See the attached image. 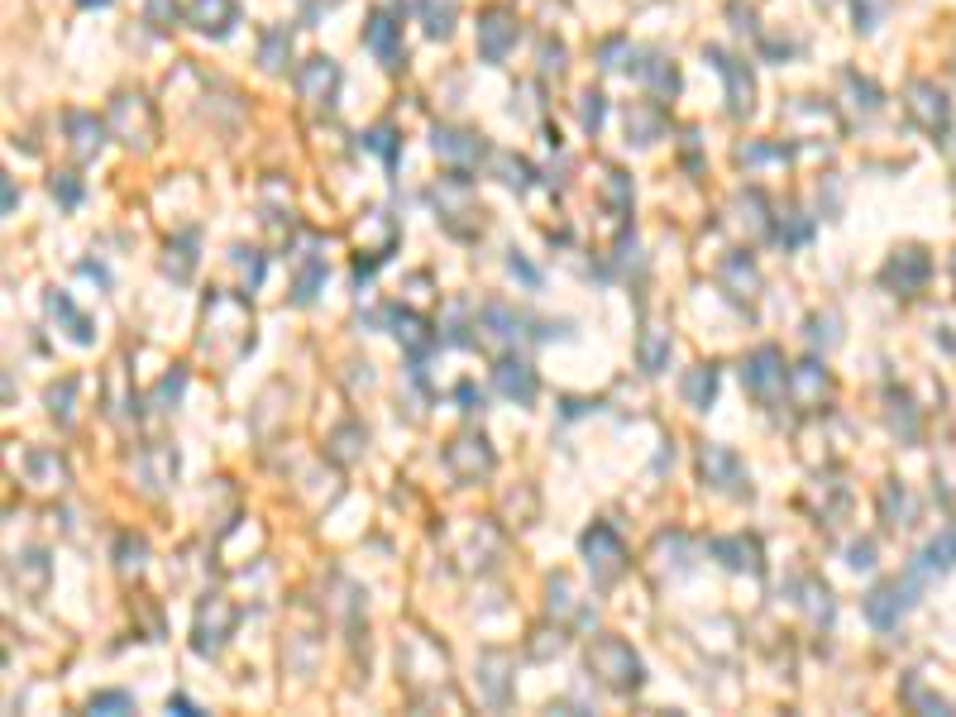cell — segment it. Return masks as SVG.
Wrapping results in <instances>:
<instances>
[{
	"label": "cell",
	"mask_w": 956,
	"mask_h": 717,
	"mask_svg": "<svg viewBox=\"0 0 956 717\" xmlns=\"http://www.w3.org/2000/svg\"><path fill=\"white\" fill-rule=\"evenodd\" d=\"M588 670L598 674L603 684H612V689H636L641 684V660L617 636H603V641L588 646Z\"/></svg>",
	"instance_id": "obj_1"
},
{
	"label": "cell",
	"mask_w": 956,
	"mask_h": 717,
	"mask_svg": "<svg viewBox=\"0 0 956 717\" xmlns=\"http://www.w3.org/2000/svg\"><path fill=\"white\" fill-rule=\"evenodd\" d=\"M741 383H746V392H756L761 402H780L784 388H789V378H784V354L775 345L756 349V354L746 359V369H741Z\"/></svg>",
	"instance_id": "obj_2"
},
{
	"label": "cell",
	"mask_w": 956,
	"mask_h": 717,
	"mask_svg": "<svg viewBox=\"0 0 956 717\" xmlns=\"http://www.w3.org/2000/svg\"><path fill=\"white\" fill-rule=\"evenodd\" d=\"M584 555H588V569H593L598 584H612V579L627 569V550H622V541H617L612 526H593V531H588Z\"/></svg>",
	"instance_id": "obj_3"
},
{
	"label": "cell",
	"mask_w": 956,
	"mask_h": 717,
	"mask_svg": "<svg viewBox=\"0 0 956 717\" xmlns=\"http://www.w3.org/2000/svg\"><path fill=\"white\" fill-rule=\"evenodd\" d=\"M512 44H517V20H512L507 10H488V15L478 20V53H483L488 63H502Z\"/></svg>",
	"instance_id": "obj_4"
},
{
	"label": "cell",
	"mask_w": 956,
	"mask_h": 717,
	"mask_svg": "<svg viewBox=\"0 0 956 717\" xmlns=\"http://www.w3.org/2000/svg\"><path fill=\"white\" fill-rule=\"evenodd\" d=\"M445 464H450L459 478H478V474L493 469V450H488L483 435H459L455 445L445 450Z\"/></svg>",
	"instance_id": "obj_5"
},
{
	"label": "cell",
	"mask_w": 956,
	"mask_h": 717,
	"mask_svg": "<svg viewBox=\"0 0 956 717\" xmlns=\"http://www.w3.org/2000/svg\"><path fill=\"white\" fill-rule=\"evenodd\" d=\"M235 627V608L225 603V598H211L206 608H201V622H196V651H220V641H225V631Z\"/></svg>",
	"instance_id": "obj_6"
},
{
	"label": "cell",
	"mask_w": 956,
	"mask_h": 717,
	"mask_svg": "<svg viewBox=\"0 0 956 717\" xmlns=\"http://www.w3.org/2000/svg\"><path fill=\"white\" fill-rule=\"evenodd\" d=\"M493 383H498L502 397H512V402H536V373H531V364L526 359H502L498 369H493Z\"/></svg>",
	"instance_id": "obj_7"
},
{
	"label": "cell",
	"mask_w": 956,
	"mask_h": 717,
	"mask_svg": "<svg viewBox=\"0 0 956 717\" xmlns=\"http://www.w3.org/2000/svg\"><path fill=\"white\" fill-rule=\"evenodd\" d=\"M297 87H302V96L311 106H330V96L340 87V72H335L330 58H311V63L302 67V77H297Z\"/></svg>",
	"instance_id": "obj_8"
},
{
	"label": "cell",
	"mask_w": 956,
	"mask_h": 717,
	"mask_svg": "<svg viewBox=\"0 0 956 717\" xmlns=\"http://www.w3.org/2000/svg\"><path fill=\"white\" fill-rule=\"evenodd\" d=\"M364 44L383 67H397V58H402V39H397V24L388 15H373L369 29H364Z\"/></svg>",
	"instance_id": "obj_9"
},
{
	"label": "cell",
	"mask_w": 956,
	"mask_h": 717,
	"mask_svg": "<svg viewBox=\"0 0 956 717\" xmlns=\"http://www.w3.org/2000/svg\"><path fill=\"white\" fill-rule=\"evenodd\" d=\"M909 593H913V584H885V588H875V593H870V603H866V617L875 622V627H890L894 617L909 608Z\"/></svg>",
	"instance_id": "obj_10"
},
{
	"label": "cell",
	"mask_w": 956,
	"mask_h": 717,
	"mask_svg": "<svg viewBox=\"0 0 956 717\" xmlns=\"http://www.w3.org/2000/svg\"><path fill=\"white\" fill-rule=\"evenodd\" d=\"M435 153H440V158H450V163H459V168H469V163L483 158V144H478L474 134H464V130H435Z\"/></svg>",
	"instance_id": "obj_11"
},
{
	"label": "cell",
	"mask_w": 956,
	"mask_h": 717,
	"mask_svg": "<svg viewBox=\"0 0 956 717\" xmlns=\"http://www.w3.org/2000/svg\"><path fill=\"white\" fill-rule=\"evenodd\" d=\"M192 24L206 34H225L235 24V0H196L192 5Z\"/></svg>",
	"instance_id": "obj_12"
},
{
	"label": "cell",
	"mask_w": 956,
	"mask_h": 717,
	"mask_svg": "<svg viewBox=\"0 0 956 717\" xmlns=\"http://www.w3.org/2000/svg\"><path fill=\"white\" fill-rule=\"evenodd\" d=\"M713 63L722 67V77H727V96H732V115H746L751 110V77L741 72L727 53H713Z\"/></svg>",
	"instance_id": "obj_13"
},
{
	"label": "cell",
	"mask_w": 956,
	"mask_h": 717,
	"mask_svg": "<svg viewBox=\"0 0 956 717\" xmlns=\"http://www.w3.org/2000/svg\"><path fill=\"white\" fill-rule=\"evenodd\" d=\"M703 474L717 478L722 488H737V483H741V464H737V455H732V450H722V445H708V450H703Z\"/></svg>",
	"instance_id": "obj_14"
},
{
	"label": "cell",
	"mask_w": 956,
	"mask_h": 717,
	"mask_svg": "<svg viewBox=\"0 0 956 717\" xmlns=\"http://www.w3.org/2000/svg\"><path fill=\"white\" fill-rule=\"evenodd\" d=\"M823 392H827V373L818 369V364H799V369H794V397H799V407H818Z\"/></svg>",
	"instance_id": "obj_15"
},
{
	"label": "cell",
	"mask_w": 956,
	"mask_h": 717,
	"mask_svg": "<svg viewBox=\"0 0 956 717\" xmlns=\"http://www.w3.org/2000/svg\"><path fill=\"white\" fill-rule=\"evenodd\" d=\"M713 392H717V369H708V364L684 378V402H689V407H698V412L713 402Z\"/></svg>",
	"instance_id": "obj_16"
},
{
	"label": "cell",
	"mask_w": 956,
	"mask_h": 717,
	"mask_svg": "<svg viewBox=\"0 0 956 717\" xmlns=\"http://www.w3.org/2000/svg\"><path fill=\"white\" fill-rule=\"evenodd\" d=\"M665 359H670V330H646L641 335V369L646 373H660L665 369Z\"/></svg>",
	"instance_id": "obj_17"
},
{
	"label": "cell",
	"mask_w": 956,
	"mask_h": 717,
	"mask_svg": "<svg viewBox=\"0 0 956 717\" xmlns=\"http://www.w3.org/2000/svg\"><path fill=\"white\" fill-rule=\"evenodd\" d=\"M717 555H727V565L732 569H761V550H756V541H713Z\"/></svg>",
	"instance_id": "obj_18"
},
{
	"label": "cell",
	"mask_w": 956,
	"mask_h": 717,
	"mask_svg": "<svg viewBox=\"0 0 956 717\" xmlns=\"http://www.w3.org/2000/svg\"><path fill=\"white\" fill-rule=\"evenodd\" d=\"M421 10H426V34L445 39L455 24V0H421Z\"/></svg>",
	"instance_id": "obj_19"
},
{
	"label": "cell",
	"mask_w": 956,
	"mask_h": 717,
	"mask_svg": "<svg viewBox=\"0 0 956 717\" xmlns=\"http://www.w3.org/2000/svg\"><path fill=\"white\" fill-rule=\"evenodd\" d=\"M48 311H53V316H63V321H67V335H72L77 345H91V326L82 321V316H77V311H72V302H67L63 292H58V297H48Z\"/></svg>",
	"instance_id": "obj_20"
},
{
	"label": "cell",
	"mask_w": 956,
	"mask_h": 717,
	"mask_svg": "<svg viewBox=\"0 0 956 717\" xmlns=\"http://www.w3.org/2000/svg\"><path fill=\"white\" fill-rule=\"evenodd\" d=\"M478 670H483V679H488V698L502 703V698H507V679H502V670H507V655L488 651L483 660H478Z\"/></svg>",
	"instance_id": "obj_21"
},
{
	"label": "cell",
	"mask_w": 956,
	"mask_h": 717,
	"mask_svg": "<svg viewBox=\"0 0 956 717\" xmlns=\"http://www.w3.org/2000/svg\"><path fill=\"white\" fill-rule=\"evenodd\" d=\"M722 273H727V278L737 283V292H732V297H751V292L761 287V278H756V268H751V259H741V254H732Z\"/></svg>",
	"instance_id": "obj_22"
},
{
	"label": "cell",
	"mask_w": 956,
	"mask_h": 717,
	"mask_svg": "<svg viewBox=\"0 0 956 717\" xmlns=\"http://www.w3.org/2000/svg\"><path fill=\"white\" fill-rule=\"evenodd\" d=\"M321 278H326V259H321V254H311V263H306V268H302V278H297V287H292V297H297V302H311V297H316V287H321Z\"/></svg>",
	"instance_id": "obj_23"
},
{
	"label": "cell",
	"mask_w": 956,
	"mask_h": 717,
	"mask_svg": "<svg viewBox=\"0 0 956 717\" xmlns=\"http://www.w3.org/2000/svg\"><path fill=\"white\" fill-rule=\"evenodd\" d=\"M397 335H402V340H407V345H412L416 354H426V349H431V335H426V321H416V316H407V311L397 316Z\"/></svg>",
	"instance_id": "obj_24"
},
{
	"label": "cell",
	"mask_w": 956,
	"mask_h": 717,
	"mask_svg": "<svg viewBox=\"0 0 956 717\" xmlns=\"http://www.w3.org/2000/svg\"><path fill=\"white\" fill-rule=\"evenodd\" d=\"M72 130L82 134V139H77V158H91V153L101 149V125H91L87 115H72Z\"/></svg>",
	"instance_id": "obj_25"
},
{
	"label": "cell",
	"mask_w": 956,
	"mask_h": 717,
	"mask_svg": "<svg viewBox=\"0 0 956 717\" xmlns=\"http://www.w3.org/2000/svg\"><path fill=\"white\" fill-rule=\"evenodd\" d=\"M130 708V694H96L91 698V713H120Z\"/></svg>",
	"instance_id": "obj_26"
},
{
	"label": "cell",
	"mask_w": 956,
	"mask_h": 717,
	"mask_svg": "<svg viewBox=\"0 0 956 717\" xmlns=\"http://www.w3.org/2000/svg\"><path fill=\"white\" fill-rule=\"evenodd\" d=\"M364 144H369V149H378V153H383V158H388V163H392V158H397V144H392V130H373L369 139H364Z\"/></svg>",
	"instance_id": "obj_27"
},
{
	"label": "cell",
	"mask_w": 956,
	"mask_h": 717,
	"mask_svg": "<svg viewBox=\"0 0 956 717\" xmlns=\"http://www.w3.org/2000/svg\"><path fill=\"white\" fill-rule=\"evenodd\" d=\"M598 120H603V96L593 91V96H584V125L588 130H598Z\"/></svg>",
	"instance_id": "obj_28"
},
{
	"label": "cell",
	"mask_w": 956,
	"mask_h": 717,
	"mask_svg": "<svg viewBox=\"0 0 956 717\" xmlns=\"http://www.w3.org/2000/svg\"><path fill=\"white\" fill-rule=\"evenodd\" d=\"M851 565H856V569L870 565V545H856V550H851Z\"/></svg>",
	"instance_id": "obj_29"
},
{
	"label": "cell",
	"mask_w": 956,
	"mask_h": 717,
	"mask_svg": "<svg viewBox=\"0 0 956 717\" xmlns=\"http://www.w3.org/2000/svg\"><path fill=\"white\" fill-rule=\"evenodd\" d=\"M96 5H106V0H96Z\"/></svg>",
	"instance_id": "obj_30"
}]
</instances>
